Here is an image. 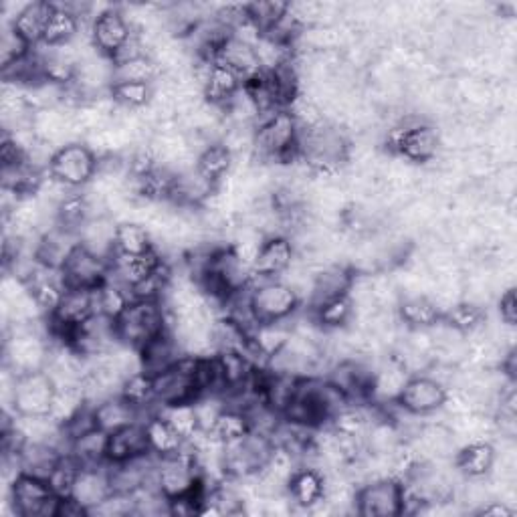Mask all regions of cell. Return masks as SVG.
<instances>
[{"label": "cell", "instance_id": "6da1fadb", "mask_svg": "<svg viewBox=\"0 0 517 517\" xmlns=\"http://www.w3.org/2000/svg\"><path fill=\"white\" fill-rule=\"evenodd\" d=\"M299 128L289 110L259 114L255 122V162L291 164L299 160Z\"/></svg>", "mask_w": 517, "mask_h": 517}, {"label": "cell", "instance_id": "7a4b0ae2", "mask_svg": "<svg viewBox=\"0 0 517 517\" xmlns=\"http://www.w3.org/2000/svg\"><path fill=\"white\" fill-rule=\"evenodd\" d=\"M37 324L41 322L17 324L7 328L3 360H5V368H9L17 376L41 372L47 368L51 342L47 340L45 334L37 330Z\"/></svg>", "mask_w": 517, "mask_h": 517}, {"label": "cell", "instance_id": "3957f363", "mask_svg": "<svg viewBox=\"0 0 517 517\" xmlns=\"http://www.w3.org/2000/svg\"><path fill=\"white\" fill-rule=\"evenodd\" d=\"M168 330V309L162 301L134 299L116 320L118 340L132 348H142L152 338Z\"/></svg>", "mask_w": 517, "mask_h": 517}, {"label": "cell", "instance_id": "277c9868", "mask_svg": "<svg viewBox=\"0 0 517 517\" xmlns=\"http://www.w3.org/2000/svg\"><path fill=\"white\" fill-rule=\"evenodd\" d=\"M251 309L257 324L289 322L301 307L295 291L281 279L253 277L251 285Z\"/></svg>", "mask_w": 517, "mask_h": 517}, {"label": "cell", "instance_id": "5b68a950", "mask_svg": "<svg viewBox=\"0 0 517 517\" xmlns=\"http://www.w3.org/2000/svg\"><path fill=\"white\" fill-rule=\"evenodd\" d=\"M7 497L19 517H57L59 495L47 479L19 473L11 481Z\"/></svg>", "mask_w": 517, "mask_h": 517}, {"label": "cell", "instance_id": "8992f818", "mask_svg": "<svg viewBox=\"0 0 517 517\" xmlns=\"http://www.w3.org/2000/svg\"><path fill=\"white\" fill-rule=\"evenodd\" d=\"M97 168L99 158L95 152L85 142H71L55 150L49 164V176L73 190H79L93 182Z\"/></svg>", "mask_w": 517, "mask_h": 517}, {"label": "cell", "instance_id": "52a82bcc", "mask_svg": "<svg viewBox=\"0 0 517 517\" xmlns=\"http://www.w3.org/2000/svg\"><path fill=\"white\" fill-rule=\"evenodd\" d=\"M55 392L57 386L45 370L17 376L13 412L19 417H51Z\"/></svg>", "mask_w": 517, "mask_h": 517}, {"label": "cell", "instance_id": "ba28073f", "mask_svg": "<svg viewBox=\"0 0 517 517\" xmlns=\"http://www.w3.org/2000/svg\"><path fill=\"white\" fill-rule=\"evenodd\" d=\"M356 513L362 517L402 515V483L394 477L372 479L356 491Z\"/></svg>", "mask_w": 517, "mask_h": 517}, {"label": "cell", "instance_id": "9c48e42d", "mask_svg": "<svg viewBox=\"0 0 517 517\" xmlns=\"http://www.w3.org/2000/svg\"><path fill=\"white\" fill-rule=\"evenodd\" d=\"M196 366L198 358L184 354L172 368L154 376L156 386V404H176L190 402L198 398L196 388Z\"/></svg>", "mask_w": 517, "mask_h": 517}, {"label": "cell", "instance_id": "30bf717a", "mask_svg": "<svg viewBox=\"0 0 517 517\" xmlns=\"http://www.w3.org/2000/svg\"><path fill=\"white\" fill-rule=\"evenodd\" d=\"M110 269L112 261L77 245L59 271L67 289H97L108 281Z\"/></svg>", "mask_w": 517, "mask_h": 517}, {"label": "cell", "instance_id": "8fae6325", "mask_svg": "<svg viewBox=\"0 0 517 517\" xmlns=\"http://www.w3.org/2000/svg\"><path fill=\"white\" fill-rule=\"evenodd\" d=\"M447 398V388L431 378L429 374H415L410 376L394 402L400 410L408 412V415L417 417H429L433 412L441 410Z\"/></svg>", "mask_w": 517, "mask_h": 517}, {"label": "cell", "instance_id": "7c38bea8", "mask_svg": "<svg viewBox=\"0 0 517 517\" xmlns=\"http://www.w3.org/2000/svg\"><path fill=\"white\" fill-rule=\"evenodd\" d=\"M91 43L101 57L114 59L134 37L132 25L120 7H112L91 23Z\"/></svg>", "mask_w": 517, "mask_h": 517}, {"label": "cell", "instance_id": "4fadbf2b", "mask_svg": "<svg viewBox=\"0 0 517 517\" xmlns=\"http://www.w3.org/2000/svg\"><path fill=\"white\" fill-rule=\"evenodd\" d=\"M295 245L285 235L267 237L261 245L259 257L253 265V277L279 279L295 261Z\"/></svg>", "mask_w": 517, "mask_h": 517}, {"label": "cell", "instance_id": "5bb4252c", "mask_svg": "<svg viewBox=\"0 0 517 517\" xmlns=\"http://www.w3.org/2000/svg\"><path fill=\"white\" fill-rule=\"evenodd\" d=\"M112 493L114 489L110 481V463L99 467H81L71 489V497H75L89 511V515Z\"/></svg>", "mask_w": 517, "mask_h": 517}, {"label": "cell", "instance_id": "9a60e30c", "mask_svg": "<svg viewBox=\"0 0 517 517\" xmlns=\"http://www.w3.org/2000/svg\"><path fill=\"white\" fill-rule=\"evenodd\" d=\"M287 495L295 509H307L326 497V475L316 467H299L287 485Z\"/></svg>", "mask_w": 517, "mask_h": 517}, {"label": "cell", "instance_id": "2e32d148", "mask_svg": "<svg viewBox=\"0 0 517 517\" xmlns=\"http://www.w3.org/2000/svg\"><path fill=\"white\" fill-rule=\"evenodd\" d=\"M396 316L406 330H429L443 314L429 295H406L396 305Z\"/></svg>", "mask_w": 517, "mask_h": 517}, {"label": "cell", "instance_id": "e0dca14e", "mask_svg": "<svg viewBox=\"0 0 517 517\" xmlns=\"http://www.w3.org/2000/svg\"><path fill=\"white\" fill-rule=\"evenodd\" d=\"M148 453L150 449L142 421L108 435V463H126Z\"/></svg>", "mask_w": 517, "mask_h": 517}, {"label": "cell", "instance_id": "ac0fdd59", "mask_svg": "<svg viewBox=\"0 0 517 517\" xmlns=\"http://www.w3.org/2000/svg\"><path fill=\"white\" fill-rule=\"evenodd\" d=\"M182 356H184V352L178 346V342H176V338L172 336L170 330L162 332L160 336L152 338L148 344H144L140 348L142 370L152 374V376L172 368Z\"/></svg>", "mask_w": 517, "mask_h": 517}, {"label": "cell", "instance_id": "d6986e66", "mask_svg": "<svg viewBox=\"0 0 517 517\" xmlns=\"http://www.w3.org/2000/svg\"><path fill=\"white\" fill-rule=\"evenodd\" d=\"M93 415H95L97 429L112 435L128 425L138 423L142 412L118 394V396H112L108 400L99 402L97 406H93Z\"/></svg>", "mask_w": 517, "mask_h": 517}, {"label": "cell", "instance_id": "ffe728a7", "mask_svg": "<svg viewBox=\"0 0 517 517\" xmlns=\"http://www.w3.org/2000/svg\"><path fill=\"white\" fill-rule=\"evenodd\" d=\"M243 79L225 63L215 61L213 69L209 73V79H206L204 87H202V97L206 103L217 108H225L227 103L243 89Z\"/></svg>", "mask_w": 517, "mask_h": 517}, {"label": "cell", "instance_id": "44dd1931", "mask_svg": "<svg viewBox=\"0 0 517 517\" xmlns=\"http://www.w3.org/2000/svg\"><path fill=\"white\" fill-rule=\"evenodd\" d=\"M53 11H55V3H47V0H35V3H27V7L15 17L11 27L31 47H39L45 39V31L53 17Z\"/></svg>", "mask_w": 517, "mask_h": 517}, {"label": "cell", "instance_id": "7402d4cb", "mask_svg": "<svg viewBox=\"0 0 517 517\" xmlns=\"http://www.w3.org/2000/svg\"><path fill=\"white\" fill-rule=\"evenodd\" d=\"M116 229L118 223L112 217L89 219L79 231V245L103 259L112 261L116 255Z\"/></svg>", "mask_w": 517, "mask_h": 517}, {"label": "cell", "instance_id": "603a6c76", "mask_svg": "<svg viewBox=\"0 0 517 517\" xmlns=\"http://www.w3.org/2000/svg\"><path fill=\"white\" fill-rule=\"evenodd\" d=\"M162 261H164V257L156 249L150 253H144V255L116 253L112 259L110 277L132 287V285L140 283L142 279H146L152 271H156L162 265Z\"/></svg>", "mask_w": 517, "mask_h": 517}, {"label": "cell", "instance_id": "cb8c5ba5", "mask_svg": "<svg viewBox=\"0 0 517 517\" xmlns=\"http://www.w3.org/2000/svg\"><path fill=\"white\" fill-rule=\"evenodd\" d=\"M495 461V449L489 441L461 445L453 457V465L465 479H483Z\"/></svg>", "mask_w": 517, "mask_h": 517}, {"label": "cell", "instance_id": "d4e9b609", "mask_svg": "<svg viewBox=\"0 0 517 517\" xmlns=\"http://www.w3.org/2000/svg\"><path fill=\"white\" fill-rule=\"evenodd\" d=\"M215 61H221V63L229 65L243 79V83L263 73V67H261V61L257 57L255 47H251V45H247V43H243L235 37H231L223 43Z\"/></svg>", "mask_w": 517, "mask_h": 517}, {"label": "cell", "instance_id": "484cf974", "mask_svg": "<svg viewBox=\"0 0 517 517\" xmlns=\"http://www.w3.org/2000/svg\"><path fill=\"white\" fill-rule=\"evenodd\" d=\"M144 423L146 429V439H148V449L154 457L164 459V457H174L180 455L186 441L168 425V421H164L158 412L150 415Z\"/></svg>", "mask_w": 517, "mask_h": 517}, {"label": "cell", "instance_id": "4316f807", "mask_svg": "<svg viewBox=\"0 0 517 517\" xmlns=\"http://www.w3.org/2000/svg\"><path fill=\"white\" fill-rule=\"evenodd\" d=\"M63 455L65 453L51 443H25V447L19 453L21 471L41 479H49Z\"/></svg>", "mask_w": 517, "mask_h": 517}, {"label": "cell", "instance_id": "83f0119b", "mask_svg": "<svg viewBox=\"0 0 517 517\" xmlns=\"http://www.w3.org/2000/svg\"><path fill=\"white\" fill-rule=\"evenodd\" d=\"M233 168H235V158L223 142L209 144L196 158V170L206 180L213 182L217 188L229 178Z\"/></svg>", "mask_w": 517, "mask_h": 517}, {"label": "cell", "instance_id": "f1b7e54d", "mask_svg": "<svg viewBox=\"0 0 517 517\" xmlns=\"http://www.w3.org/2000/svg\"><path fill=\"white\" fill-rule=\"evenodd\" d=\"M309 314L314 316L318 326L326 332L344 330L354 320V301L348 293L332 297L316 307H309Z\"/></svg>", "mask_w": 517, "mask_h": 517}, {"label": "cell", "instance_id": "f546056e", "mask_svg": "<svg viewBox=\"0 0 517 517\" xmlns=\"http://www.w3.org/2000/svg\"><path fill=\"white\" fill-rule=\"evenodd\" d=\"M81 467H99L108 463V433L93 429L71 441L69 453Z\"/></svg>", "mask_w": 517, "mask_h": 517}, {"label": "cell", "instance_id": "4dcf8cb0", "mask_svg": "<svg viewBox=\"0 0 517 517\" xmlns=\"http://www.w3.org/2000/svg\"><path fill=\"white\" fill-rule=\"evenodd\" d=\"M134 301L132 291L128 285L116 281L114 277H108V281L99 285L95 289V305H97V314L106 316L110 320H118L128 305Z\"/></svg>", "mask_w": 517, "mask_h": 517}, {"label": "cell", "instance_id": "1f68e13d", "mask_svg": "<svg viewBox=\"0 0 517 517\" xmlns=\"http://www.w3.org/2000/svg\"><path fill=\"white\" fill-rule=\"evenodd\" d=\"M372 421H374L372 415L364 406H358L356 402H350L336 412L328 425L340 435L354 437V439H364Z\"/></svg>", "mask_w": 517, "mask_h": 517}, {"label": "cell", "instance_id": "d6a6232c", "mask_svg": "<svg viewBox=\"0 0 517 517\" xmlns=\"http://www.w3.org/2000/svg\"><path fill=\"white\" fill-rule=\"evenodd\" d=\"M154 237L148 227L134 223V221H124L118 223L116 229V253L122 255H144L154 251Z\"/></svg>", "mask_w": 517, "mask_h": 517}, {"label": "cell", "instance_id": "836d02e7", "mask_svg": "<svg viewBox=\"0 0 517 517\" xmlns=\"http://www.w3.org/2000/svg\"><path fill=\"white\" fill-rule=\"evenodd\" d=\"M81 31V21L75 13H71L65 5H55L53 17L47 25L45 31V39L41 45L47 47H59V45H67L71 41H75V37Z\"/></svg>", "mask_w": 517, "mask_h": 517}, {"label": "cell", "instance_id": "e575fe53", "mask_svg": "<svg viewBox=\"0 0 517 517\" xmlns=\"http://www.w3.org/2000/svg\"><path fill=\"white\" fill-rule=\"evenodd\" d=\"M443 320L459 334L469 336L485 326L487 312H485V307L463 299V301L455 303L451 309H447V312L443 314Z\"/></svg>", "mask_w": 517, "mask_h": 517}, {"label": "cell", "instance_id": "d590c367", "mask_svg": "<svg viewBox=\"0 0 517 517\" xmlns=\"http://www.w3.org/2000/svg\"><path fill=\"white\" fill-rule=\"evenodd\" d=\"M158 415L168 421V425L184 439L192 441L200 433V423L196 417L194 402H176V404H164L160 406Z\"/></svg>", "mask_w": 517, "mask_h": 517}, {"label": "cell", "instance_id": "8d00e7d4", "mask_svg": "<svg viewBox=\"0 0 517 517\" xmlns=\"http://www.w3.org/2000/svg\"><path fill=\"white\" fill-rule=\"evenodd\" d=\"M213 433H215V437H217L219 441H223L227 447L245 441V439L251 435V421H249V417H247V412H245V410H239V408L227 406L223 415L219 417V421H217Z\"/></svg>", "mask_w": 517, "mask_h": 517}, {"label": "cell", "instance_id": "74e56055", "mask_svg": "<svg viewBox=\"0 0 517 517\" xmlns=\"http://www.w3.org/2000/svg\"><path fill=\"white\" fill-rule=\"evenodd\" d=\"M91 219V206H89V200L83 192H71L57 209V225L71 231V233H77L81 231V227Z\"/></svg>", "mask_w": 517, "mask_h": 517}, {"label": "cell", "instance_id": "f35d334b", "mask_svg": "<svg viewBox=\"0 0 517 517\" xmlns=\"http://www.w3.org/2000/svg\"><path fill=\"white\" fill-rule=\"evenodd\" d=\"M120 396L126 398L132 406H136L140 412H144L146 408L156 404L154 376L144 370L130 374L120 388Z\"/></svg>", "mask_w": 517, "mask_h": 517}, {"label": "cell", "instance_id": "ab89813d", "mask_svg": "<svg viewBox=\"0 0 517 517\" xmlns=\"http://www.w3.org/2000/svg\"><path fill=\"white\" fill-rule=\"evenodd\" d=\"M289 3H281V0H255V3L245 5L247 19L263 33L267 35L277 27V23L287 15Z\"/></svg>", "mask_w": 517, "mask_h": 517}, {"label": "cell", "instance_id": "60d3db41", "mask_svg": "<svg viewBox=\"0 0 517 517\" xmlns=\"http://www.w3.org/2000/svg\"><path fill=\"white\" fill-rule=\"evenodd\" d=\"M112 99L124 110H144L150 106L154 97V83H134V81H120L112 85Z\"/></svg>", "mask_w": 517, "mask_h": 517}, {"label": "cell", "instance_id": "b9f144b4", "mask_svg": "<svg viewBox=\"0 0 517 517\" xmlns=\"http://www.w3.org/2000/svg\"><path fill=\"white\" fill-rule=\"evenodd\" d=\"M162 75L160 67L150 55H142L138 59L114 65V83L134 81V83H156Z\"/></svg>", "mask_w": 517, "mask_h": 517}, {"label": "cell", "instance_id": "7bdbcfd3", "mask_svg": "<svg viewBox=\"0 0 517 517\" xmlns=\"http://www.w3.org/2000/svg\"><path fill=\"white\" fill-rule=\"evenodd\" d=\"M194 408H196V417L200 423V431H213L219 417L225 412L227 408V400L221 394H202L198 398L192 400Z\"/></svg>", "mask_w": 517, "mask_h": 517}, {"label": "cell", "instance_id": "ee69618b", "mask_svg": "<svg viewBox=\"0 0 517 517\" xmlns=\"http://www.w3.org/2000/svg\"><path fill=\"white\" fill-rule=\"evenodd\" d=\"M33 47L11 27H3V39H0V53H3V67H9L21 59H25Z\"/></svg>", "mask_w": 517, "mask_h": 517}, {"label": "cell", "instance_id": "f6af8a7d", "mask_svg": "<svg viewBox=\"0 0 517 517\" xmlns=\"http://www.w3.org/2000/svg\"><path fill=\"white\" fill-rule=\"evenodd\" d=\"M497 316L503 324L515 326L517 324V299H515V287L505 289L497 299Z\"/></svg>", "mask_w": 517, "mask_h": 517}, {"label": "cell", "instance_id": "bcb514c9", "mask_svg": "<svg viewBox=\"0 0 517 517\" xmlns=\"http://www.w3.org/2000/svg\"><path fill=\"white\" fill-rule=\"evenodd\" d=\"M79 515H89V511L71 495L59 497V507H57V517H79Z\"/></svg>", "mask_w": 517, "mask_h": 517}, {"label": "cell", "instance_id": "7dc6e473", "mask_svg": "<svg viewBox=\"0 0 517 517\" xmlns=\"http://www.w3.org/2000/svg\"><path fill=\"white\" fill-rule=\"evenodd\" d=\"M515 507H511L509 503L501 501V499H489L485 505H481L475 513L479 515H497V517H509L515 515Z\"/></svg>", "mask_w": 517, "mask_h": 517}]
</instances>
